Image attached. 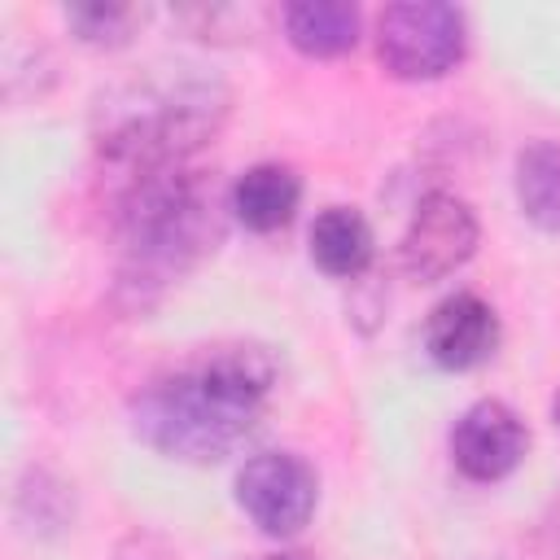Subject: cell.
Instances as JSON below:
<instances>
[{
	"label": "cell",
	"mask_w": 560,
	"mask_h": 560,
	"mask_svg": "<svg viewBox=\"0 0 560 560\" xmlns=\"http://www.w3.org/2000/svg\"><path fill=\"white\" fill-rule=\"evenodd\" d=\"M424 350L446 372L481 368L499 350V315L486 298L459 289L442 298L424 319Z\"/></svg>",
	"instance_id": "cell-8"
},
{
	"label": "cell",
	"mask_w": 560,
	"mask_h": 560,
	"mask_svg": "<svg viewBox=\"0 0 560 560\" xmlns=\"http://www.w3.org/2000/svg\"><path fill=\"white\" fill-rule=\"evenodd\" d=\"M114 223L122 245L118 298L144 311L219 245L223 201L206 171L162 166L127 175Z\"/></svg>",
	"instance_id": "cell-2"
},
{
	"label": "cell",
	"mask_w": 560,
	"mask_h": 560,
	"mask_svg": "<svg viewBox=\"0 0 560 560\" xmlns=\"http://www.w3.org/2000/svg\"><path fill=\"white\" fill-rule=\"evenodd\" d=\"M271 385L276 354L267 346H214L201 359L153 376L131 402V424L140 442L166 459L214 464L258 429Z\"/></svg>",
	"instance_id": "cell-1"
},
{
	"label": "cell",
	"mask_w": 560,
	"mask_h": 560,
	"mask_svg": "<svg viewBox=\"0 0 560 560\" xmlns=\"http://www.w3.org/2000/svg\"><path fill=\"white\" fill-rule=\"evenodd\" d=\"M516 201L529 223L560 236V140H534L516 153Z\"/></svg>",
	"instance_id": "cell-12"
},
{
	"label": "cell",
	"mask_w": 560,
	"mask_h": 560,
	"mask_svg": "<svg viewBox=\"0 0 560 560\" xmlns=\"http://www.w3.org/2000/svg\"><path fill=\"white\" fill-rule=\"evenodd\" d=\"M551 420H556V429H560V389H556V398H551Z\"/></svg>",
	"instance_id": "cell-14"
},
{
	"label": "cell",
	"mask_w": 560,
	"mask_h": 560,
	"mask_svg": "<svg viewBox=\"0 0 560 560\" xmlns=\"http://www.w3.org/2000/svg\"><path fill=\"white\" fill-rule=\"evenodd\" d=\"M477 241H481V228L464 197L424 192L398 241V271L411 284H438L477 254Z\"/></svg>",
	"instance_id": "cell-6"
},
{
	"label": "cell",
	"mask_w": 560,
	"mask_h": 560,
	"mask_svg": "<svg viewBox=\"0 0 560 560\" xmlns=\"http://www.w3.org/2000/svg\"><path fill=\"white\" fill-rule=\"evenodd\" d=\"M468 52V18L442 0H398L376 13V61L385 74L429 83L451 74Z\"/></svg>",
	"instance_id": "cell-4"
},
{
	"label": "cell",
	"mask_w": 560,
	"mask_h": 560,
	"mask_svg": "<svg viewBox=\"0 0 560 560\" xmlns=\"http://www.w3.org/2000/svg\"><path fill=\"white\" fill-rule=\"evenodd\" d=\"M241 512L271 538H293L319 503L315 468L293 451H258L236 472Z\"/></svg>",
	"instance_id": "cell-5"
},
{
	"label": "cell",
	"mask_w": 560,
	"mask_h": 560,
	"mask_svg": "<svg viewBox=\"0 0 560 560\" xmlns=\"http://www.w3.org/2000/svg\"><path fill=\"white\" fill-rule=\"evenodd\" d=\"M280 26L306 57H341L359 44V9L346 0H293L280 9Z\"/></svg>",
	"instance_id": "cell-10"
},
{
	"label": "cell",
	"mask_w": 560,
	"mask_h": 560,
	"mask_svg": "<svg viewBox=\"0 0 560 560\" xmlns=\"http://www.w3.org/2000/svg\"><path fill=\"white\" fill-rule=\"evenodd\" d=\"M140 18H144V13H140L136 4H74V9H66V22H70L74 39L96 44V48H118V44H127Z\"/></svg>",
	"instance_id": "cell-13"
},
{
	"label": "cell",
	"mask_w": 560,
	"mask_h": 560,
	"mask_svg": "<svg viewBox=\"0 0 560 560\" xmlns=\"http://www.w3.org/2000/svg\"><path fill=\"white\" fill-rule=\"evenodd\" d=\"M228 88L214 74H166L122 88L101 101L96 149L122 175H144L162 166H188V158L223 127Z\"/></svg>",
	"instance_id": "cell-3"
},
{
	"label": "cell",
	"mask_w": 560,
	"mask_h": 560,
	"mask_svg": "<svg viewBox=\"0 0 560 560\" xmlns=\"http://www.w3.org/2000/svg\"><path fill=\"white\" fill-rule=\"evenodd\" d=\"M372 254H376L372 228L354 206H328L324 214H315V223H311V258H315V267L324 276L354 280V276H363L372 267Z\"/></svg>",
	"instance_id": "cell-11"
},
{
	"label": "cell",
	"mask_w": 560,
	"mask_h": 560,
	"mask_svg": "<svg viewBox=\"0 0 560 560\" xmlns=\"http://www.w3.org/2000/svg\"><path fill=\"white\" fill-rule=\"evenodd\" d=\"M525 451H529L525 420L499 398L472 402L451 429V459L468 481H503L508 472L521 468Z\"/></svg>",
	"instance_id": "cell-7"
},
{
	"label": "cell",
	"mask_w": 560,
	"mask_h": 560,
	"mask_svg": "<svg viewBox=\"0 0 560 560\" xmlns=\"http://www.w3.org/2000/svg\"><path fill=\"white\" fill-rule=\"evenodd\" d=\"M298 201H302V179L284 162L249 166L232 184V192H228V210L249 232H280V228H289L293 214H298Z\"/></svg>",
	"instance_id": "cell-9"
},
{
	"label": "cell",
	"mask_w": 560,
	"mask_h": 560,
	"mask_svg": "<svg viewBox=\"0 0 560 560\" xmlns=\"http://www.w3.org/2000/svg\"><path fill=\"white\" fill-rule=\"evenodd\" d=\"M271 560H302V556H271Z\"/></svg>",
	"instance_id": "cell-15"
}]
</instances>
